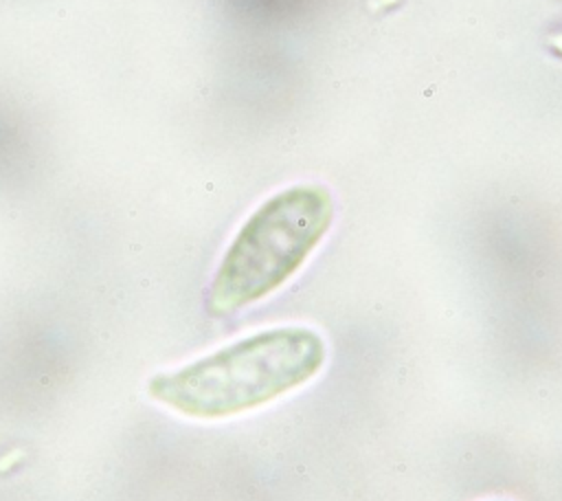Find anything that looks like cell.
I'll return each instance as SVG.
<instances>
[{
    "mask_svg": "<svg viewBox=\"0 0 562 501\" xmlns=\"http://www.w3.org/2000/svg\"><path fill=\"white\" fill-rule=\"evenodd\" d=\"M325 341L310 327H272L180 369L156 374L147 391L169 409L220 420L263 407L310 382L325 365Z\"/></svg>",
    "mask_w": 562,
    "mask_h": 501,
    "instance_id": "obj_1",
    "label": "cell"
},
{
    "mask_svg": "<svg viewBox=\"0 0 562 501\" xmlns=\"http://www.w3.org/2000/svg\"><path fill=\"white\" fill-rule=\"evenodd\" d=\"M331 220L325 187L296 185L268 198L228 244L209 288V312L233 314L279 290L307 261Z\"/></svg>",
    "mask_w": 562,
    "mask_h": 501,
    "instance_id": "obj_2",
    "label": "cell"
}]
</instances>
